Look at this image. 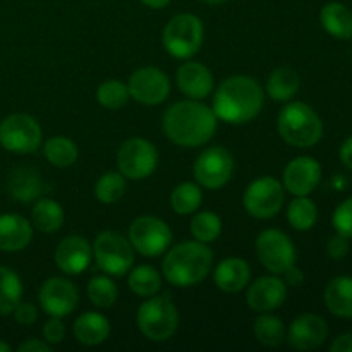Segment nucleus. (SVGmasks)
I'll use <instances>...</instances> for the list:
<instances>
[{
    "instance_id": "obj_1",
    "label": "nucleus",
    "mask_w": 352,
    "mask_h": 352,
    "mask_svg": "<svg viewBox=\"0 0 352 352\" xmlns=\"http://www.w3.org/2000/svg\"><path fill=\"white\" fill-rule=\"evenodd\" d=\"M162 126L172 143L182 148H196L213 138L217 131V116L213 109L189 98L168 107Z\"/></svg>"
},
{
    "instance_id": "obj_2",
    "label": "nucleus",
    "mask_w": 352,
    "mask_h": 352,
    "mask_svg": "<svg viewBox=\"0 0 352 352\" xmlns=\"http://www.w3.org/2000/svg\"><path fill=\"white\" fill-rule=\"evenodd\" d=\"M265 93L260 82L250 76H232L217 88L213 112L227 124H246L263 109Z\"/></svg>"
},
{
    "instance_id": "obj_3",
    "label": "nucleus",
    "mask_w": 352,
    "mask_h": 352,
    "mask_svg": "<svg viewBox=\"0 0 352 352\" xmlns=\"http://www.w3.org/2000/svg\"><path fill=\"white\" fill-rule=\"evenodd\" d=\"M212 265L213 253L205 243L186 241L165 254L162 261V274L168 284L175 287H191L210 274Z\"/></svg>"
},
{
    "instance_id": "obj_4",
    "label": "nucleus",
    "mask_w": 352,
    "mask_h": 352,
    "mask_svg": "<svg viewBox=\"0 0 352 352\" xmlns=\"http://www.w3.org/2000/svg\"><path fill=\"white\" fill-rule=\"evenodd\" d=\"M278 133L282 140L296 148H311L322 140L323 122L318 113L302 102H292L278 113Z\"/></svg>"
},
{
    "instance_id": "obj_5",
    "label": "nucleus",
    "mask_w": 352,
    "mask_h": 352,
    "mask_svg": "<svg viewBox=\"0 0 352 352\" xmlns=\"http://www.w3.org/2000/svg\"><path fill=\"white\" fill-rule=\"evenodd\" d=\"M203 23L195 14H177L165 26L162 43L168 55L174 58H191L203 45Z\"/></svg>"
},
{
    "instance_id": "obj_6",
    "label": "nucleus",
    "mask_w": 352,
    "mask_h": 352,
    "mask_svg": "<svg viewBox=\"0 0 352 352\" xmlns=\"http://www.w3.org/2000/svg\"><path fill=\"white\" fill-rule=\"evenodd\" d=\"M136 323L141 333L153 342H164L175 333L179 325V313L167 296H157L140 306Z\"/></svg>"
},
{
    "instance_id": "obj_7",
    "label": "nucleus",
    "mask_w": 352,
    "mask_h": 352,
    "mask_svg": "<svg viewBox=\"0 0 352 352\" xmlns=\"http://www.w3.org/2000/svg\"><path fill=\"white\" fill-rule=\"evenodd\" d=\"M93 256L107 275L122 277L133 268L134 248L122 234L105 230L93 244Z\"/></svg>"
},
{
    "instance_id": "obj_8",
    "label": "nucleus",
    "mask_w": 352,
    "mask_h": 352,
    "mask_svg": "<svg viewBox=\"0 0 352 352\" xmlns=\"http://www.w3.org/2000/svg\"><path fill=\"white\" fill-rule=\"evenodd\" d=\"M0 144L10 153L28 155L41 144V127L28 113H12L0 122Z\"/></svg>"
},
{
    "instance_id": "obj_9",
    "label": "nucleus",
    "mask_w": 352,
    "mask_h": 352,
    "mask_svg": "<svg viewBox=\"0 0 352 352\" xmlns=\"http://www.w3.org/2000/svg\"><path fill=\"white\" fill-rule=\"evenodd\" d=\"M129 243L143 256L157 258L172 244V230L157 217H138L129 227Z\"/></svg>"
},
{
    "instance_id": "obj_10",
    "label": "nucleus",
    "mask_w": 352,
    "mask_h": 352,
    "mask_svg": "<svg viewBox=\"0 0 352 352\" xmlns=\"http://www.w3.org/2000/svg\"><path fill=\"white\" fill-rule=\"evenodd\" d=\"M157 148L143 138H131L124 141L117 151V167L126 179L141 181L150 177L157 168Z\"/></svg>"
},
{
    "instance_id": "obj_11",
    "label": "nucleus",
    "mask_w": 352,
    "mask_h": 352,
    "mask_svg": "<svg viewBox=\"0 0 352 352\" xmlns=\"http://www.w3.org/2000/svg\"><path fill=\"white\" fill-rule=\"evenodd\" d=\"M243 203L253 219H274L284 206V184L274 177L256 179L248 186Z\"/></svg>"
},
{
    "instance_id": "obj_12",
    "label": "nucleus",
    "mask_w": 352,
    "mask_h": 352,
    "mask_svg": "<svg viewBox=\"0 0 352 352\" xmlns=\"http://www.w3.org/2000/svg\"><path fill=\"white\" fill-rule=\"evenodd\" d=\"M256 254L261 265L274 275H282L296 265V248L289 236L277 229L263 230L256 237Z\"/></svg>"
},
{
    "instance_id": "obj_13",
    "label": "nucleus",
    "mask_w": 352,
    "mask_h": 352,
    "mask_svg": "<svg viewBox=\"0 0 352 352\" xmlns=\"http://www.w3.org/2000/svg\"><path fill=\"white\" fill-rule=\"evenodd\" d=\"M195 177L206 189H220L234 174V158L226 148L212 146L203 151L195 162Z\"/></svg>"
},
{
    "instance_id": "obj_14",
    "label": "nucleus",
    "mask_w": 352,
    "mask_h": 352,
    "mask_svg": "<svg viewBox=\"0 0 352 352\" xmlns=\"http://www.w3.org/2000/svg\"><path fill=\"white\" fill-rule=\"evenodd\" d=\"M127 89L131 98L136 100L138 103L153 107L167 100L170 93V79L160 69L143 67L133 72Z\"/></svg>"
},
{
    "instance_id": "obj_15",
    "label": "nucleus",
    "mask_w": 352,
    "mask_h": 352,
    "mask_svg": "<svg viewBox=\"0 0 352 352\" xmlns=\"http://www.w3.org/2000/svg\"><path fill=\"white\" fill-rule=\"evenodd\" d=\"M40 308L48 316L64 318L69 316L79 302V292L71 280L60 277H52L43 282L38 292Z\"/></svg>"
},
{
    "instance_id": "obj_16",
    "label": "nucleus",
    "mask_w": 352,
    "mask_h": 352,
    "mask_svg": "<svg viewBox=\"0 0 352 352\" xmlns=\"http://www.w3.org/2000/svg\"><path fill=\"white\" fill-rule=\"evenodd\" d=\"M329 337V325L325 320L313 313L299 315L291 323L287 332V340L298 351H315L323 346Z\"/></svg>"
},
{
    "instance_id": "obj_17",
    "label": "nucleus",
    "mask_w": 352,
    "mask_h": 352,
    "mask_svg": "<svg viewBox=\"0 0 352 352\" xmlns=\"http://www.w3.org/2000/svg\"><path fill=\"white\" fill-rule=\"evenodd\" d=\"M284 188L294 196H308L322 181V167L311 157H298L285 167Z\"/></svg>"
},
{
    "instance_id": "obj_18",
    "label": "nucleus",
    "mask_w": 352,
    "mask_h": 352,
    "mask_svg": "<svg viewBox=\"0 0 352 352\" xmlns=\"http://www.w3.org/2000/svg\"><path fill=\"white\" fill-rule=\"evenodd\" d=\"M93 248L85 237L69 236L58 243L55 250V263L58 270L67 275H79L89 267Z\"/></svg>"
},
{
    "instance_id": "obj_19",
    "label": "nucleus",
    "mask_w": 352,
    "mask_h": 352,
    "mask_svg": "<svg viewBox=\"0 0 352 352\" xmlns=\"http://www.w3.org/2000/svg\"><path fill=\"white\" fill-rule=\"evenodd\" d=\"M287 298L285 282L278 277H261L248 289V305L256 313H268L280 308Z\"/></svg>"
},
{
    "instance_id": "obj_20",
    "label": "nucleus",
    "mask_w": 352,
    "mask_h": 352,
    "mask_svg": "<svg viewBox=\"0 0 352 352\" xmlns=\"http://www.w3.org/2000/svg\"><path fill=\"white\" fill-rule=\"evenodd\" d=\"M177 86L188 98H206L213 91V76L201 62H186L177 69Z\"/></svg>"
},
{
    "instance_id": "obj_21",
    "label": "nucleus",
    "mask_w": 352,
    "mask_h": 352,
    "mask_svg": "<svg viewBox=\"0 0 352 352\" xmlns=\"http://www.w3.org/2000/svg\"><path fill=\"white\" fill-rule=\"evenodd\" d=\"M33 227L24 217L16 213L0 215V251L14 253L30 246Z\"/></svg>"
},
{
    "instance_id": "obj_22",
    "label": "nucleus",
    "mask_w": 352,
    "mask_h": 352,
    "mask_svg": "<svg viewBox=\"0 0 352 352\" xmlns=\"http://www.w3.org/2000/svg\"><path fill=\"white\" fill-rule=\"evenodd\" d=\"M7 191L14 199L21 203H30L40 198L43 191V179L40 172L33 167H17L10 172L7 179Z\"/></svg>"
},
{
    "instance_id": "obj_23",
    "label": "nucleus",
    "mask_w": 352,
    "mask_h": 352,
    "mask_svg": "<svg viewBox=\"0 0 352 352\" xmlns=\"http://www.w3.org/2000/svg\"><path fill=\"white\" fill-rule=\"evenodd\" d=\"M213 278L220 291L236 294L250 284L251 268L248 261L241 260V258H227V260L220 261L219 267L215 268Z\"/></svg>"
},
{
    "instance_id": "obj_24",
    "label": "nucleus",
    "mask_w": 352,
    "mask_h": 352,
    "mask_svg": "<svg viewBox=\"0 0 352 352\" xmlns=\"http://www.w3.org/2000/svg\"><path fill=\"white\" fill-rule=\"evenodd\" d=\"M72 332H74L78 342L85 344V346H98L109 339L110 322L107 316L100 315V313H82L76 318Z\"/></svg>"
},
{
    "instance_id": "obj_25",
    "label": "nucleus",
    "mask_w": 352,
    "mask_h": 352,
    "mask_svg": "<svg viewBox=\"0 0 352 352\" xmlns=\"http://www.w3.org/2000/svg\"><path fill=\"white\" fill-rule=\"evenodd\" d=\"M323 30L337 40L352 38V10L340 2H329L320 12Z\"/></svg>"
},
{
    "instance_id": "obj_26",
    "label": "nucleus",
    "mask_w": 352,
    "mask_h": 352,
    "mask_svg": "<svg viewBox=\"0 0 352 352\" xmlns=\"http://www.w3.org/2000/svg\"><path fill=\"white\" fill-rule=\"evenodd\" d=\"M323 299L332 315L352 318V277H336L330 280Z\"/></svg>"
},
{
    "instance_id": "obj_27",
    "label": "nucleus",
    "mask_w": 352,
    "mask_h": 352,
    "mask_svg": "<svg viewBox=\"0 0 352 352\" xmlns=\"http://www.w3.org/2000/svg\"><path fill=\"white\" fill-rule=\"evenodd\" d=\"M31 220L40 232L54 234L64 226V210L54 199H38L31 212Z\"/></svg>"
},
{
    "instance_id": "obj_28",
    "label": "nucleus",
    "mask_w": 352,
    "mask_h": 352,
    "mask_svg": "<svg viewBox=\"0 0 352 352\" xmlns=\"http://www.w3.org/2000/svg\"><path fill=\"white\" fill-rule=\"evenodd\" d=\"M299 74L291 67H278L267 81V93L275 102H287L298 93Z\"/></svg>"
},
{
    "instance_id": "obj_29",
    "label": "nucleus",
    "mask_w": 352,
    "mask_h": 352,
    "mask_svg": "<svg viewBox=\"0 0 352 352\" xmlns=\"http://www.w3.org/2000/svg\"><path fill=\"white\" fill-rule=\"evenodd\" d=\"M23 298V284L12 268L0 265V316H7L14 311Z\"/></svg>"
},
{
    "instance_id": "obj_30",
    "label": "nucleus",
    "mask_w": 352,
    "mask_h": 352,
    "mask_svg": "<svg viewBox=\"0 0 352 352\" xmlns=\"http://www.w3.org/2000/svg\"><path fill=\"white\" fill-rule=\"evenodd\" d=\"M254 337L258 342L267 347H278L285 340V327L278 316L270 313H261L253 325Z\"/></svg>"
},
{
    "instance_id": "obj_31",
    "label": "nucleus",
    "mask_w": 352,
    "mask_h": 352,
    "mask_svg": "<svg viewBox=\"0 0 352 352\" xmlns=\"http://www.w3.org/2000/svg\"><path fill=\"white\" fill-rule=\"evenodd\" d=\"M129 289L140 298H151L157 294L162 287V277L153 267L141 265L131 270L129 278H127Z\"/></svg>"
},
{
    "instance_id": "obj_32",
    "label": "nucleus",
    "mask_w": 352,
    "mask_h": 352,
    "mask_svg": "<svg viewBox=\"0 0 352 352\" xmlns=\"http://www.w3.org/2000/svg\"><path fill=\"white\" fill-rule=\"evenodd\" d=\"M43 151L47 160L58 168L71 167V165L78 160L79 155L78 146H76L74 141L64 136H57L48 140L47 143H45Z\"/></svg>"
},
{
    "instance_id": "obj_33",
    "label": "nucleus",
    "mask_w": 352,
    "mask_h": 352,
    "mask_svg": "<svg viewBox=\"0 0 352 352\" xmlns=\"http://www.w3.org/2000/svg\"><path fill=\"white\" fill-rule=\"evenodd\" d=\"M203 199V192L199 184L195 182H182L172 191L170 205L172 210L179 215H191L199 208Z\"/></svg>"
},
{
    "instance_id": "obj_34",
    "label": "nucleus",
    "mask_w": 352,
    "mask_h": 352,
    "mask_svg": "<svg viewBox=\"0 0 352 352\" xmlns=\"http://www.w3.org/2000/svg\"><path fill=\"white\" fill-rule=\"evenodd\" d=\"M316 219H318V210L311 199L306 196H296V199H292L287 208V220L296 230L305 232L313 229Z\"/></svg>"
},
{
    "instance_id": "obj_35",
    "label": "nucleus",
    "mask_w": 352,
    "mask_h": 352,
    "mask_svg": "<svg viewBox=\"0 0 352 352\" xmlns=\"http://www.w3.org/2000/svg\"><path fill=\"white\" fill-rule=\"evenodd\" d=\"M126 192V177L120 172H107L95 186V196L103 205L119 201Z\"/></svg>"
},
{
    "instance_id": "obj_36",
    "label": "nucleus",
    "mask_w": 352,
    "mask_h": 352,
    "mask_svg": "<svg viewBox=\"0 0 352 352\" xmlns=\"http://www.w3.org/2000/svg\"><path fill=\"white\" fill-rule=\"evenodd\" d=\"M191 232L199 243H213L222 232V220L213 212H199L192 217Z\"/></svg>"
},
{
    "instance_id": "obj_37",
    "label": "nucleus",
    "mask_w": 352,
    "mask_h": 352,
    "mask_svg": "<svg viewBox=\"0 0 352 352\" xmlns=\"http://www.w3.org/2000/svg\"><path fill=\"white\" fill-rule=\"evenodd\" d=\"M117 285L109 277H93L88 284L89 302L96 308H110L117 301Z\"/></svg>"
},
{
    "instance_id": "obj_38",
    "label": "nucleus",
    "mask_w": 352,
    "mask_h": 352,
    "mask_svg": "<svg viewBox=\"0 0 352 352\" xmlns=\"http://www.w3.org/2000/svg\"><path fill=\"white\" fill-rule=\"evenodd\" d=\"M96 98H98V103L103 109H122L127 100H129V89L124 82L112 79V81H105L103 85H100L98 91H96Z\"/></svg>"
},
{
    "instance_id": "obj_39",
    "label": "nucleus",
    "mask_w": 352,
    "mask_h": 352,
    "mask_svg": "<svg viewBox=\"0 0 352 352\" xmlns=\"http://www.w3.org/2000/svg\"><path fill=\"white\" fill-rule=\"evenodd\" d=\"M332 223H333V229L337 230V234L351 239L352 237V196L337 206L332 217Z\"/></svg>"
},
{
    "instance_id": "obj_40",
    "label": "nucleus",
    "mask_w": 352,
    "mask_h": 352,
    "mask_svg": "<svg viewBox=\"0 0 352 352\" xmlns=\"http://www.w3.org/2000/svg\"><path fill=\"white\" fill-rule=\"evenodd\" d=\"M43 337L50 346L60 344L65 339V325L60 322V318L50 316V320L43 327Z\"/></svg>"
},
{
    "instance_id": "obj_41",
    "label": "nucleus",
    "mask_w": 352,
    "mask_h": 352,
    "mask_svg": "<svg viewBox=\"0 0 352 352\" xmlns=\"http://www.w3.org/2000/svg\"><path fill=\"white\" fill-rule=\"evenodd\" d=\"M14 318L21 325H33L38 320V308L31 302H19L12 311Z\"/></svg>"
},
{
    "instance_id": "obj_42",
    "label": "nucleus",
    "mask_w": 352,
    "mask_h": 352,
    "mask_svg": "<svg viewBox=\"0 0 352 352\" xmlns=\"http://www.w3.org/2000/svg\"><path fill=\"white\" fill-rule=\"evenodd\" d=\"M327 253L333 258V260H342L349 253V239L340 234L330 237L329 244H327Z\"/></svg>"
},
{
    "instance_id": "obj_43",
    "label": "nucleus",
    "mask_w": 352,
    "mask_h": 352,
    "mask_svg": "<svg viewBox=\"0 0 352 352\" xmlns=\"http://www.w3.org/2000/svg\"><path fill=\"white\" fill-rule=\"evenodd\" d=\"M17 351L19 352H48V351H52V346L48 342H41V340H38V339H30V340H26V342L21 344V346L17 347Z\"/></svg>"
},
{
    "instance_id": "obj_44",
    "label": "nucleus",
    "mask_w": 352,
    "mask_h": 352,
    "mask_svg": "<svg viewBox=\"0 0 352 352\" xmlns=\"http://www.w3.org/2000/svg\"><path fill=\"white\" fill-rule=\"evenodd\" d=\"M332 352H352V332L337 337L330 346Z\"/></svg>"
},
{
    "instance_id": "obj_45",
    "label": "nucleus",
    "mask_w": 352,
    "mask_h": 352,
    "mask_svg": "<svg viewBox=\"0 0 352 352\" xmlns=\"http://www.w3.org/2000/svg\"><path fill=\"white\" fill-rule=\"evenodd\" d=\"M282 275L285 277V282H287L289 285H292V287L302 285V282H305V274H302L296 265H292V267L289 268V270H285Z\"/></svg>"
},
{
    "instance_id": "obj_46",
    "label": "nucleus",
    "mask_w": 352,
    "mask_h": 352,
    "mask_svg": "<svg viewBox=\"0 0 352 352\" xmlns=\"http://www.w3.org/2000/svg\"><path fill=\"white\" fill-rule=\"evenodd\" d=\"M340 160H342V164L346 165L349 170H352V136L347 138V140L344 141L342 148H340Z\"/></svg>"
},
{
    "instance_id": "obj_47",
    "label": "nucleus",
    "mask_w": 352,
    "mask_h": 352,
    "mask_svg": "<svg viewBox=\"0 0 352 352\" xmlns=\"http://www.w3.org/2000/svg\"><path fill=\"white\" fill-rule=\"evenodd\" d=\"M141 2L144 6L151 7V9H164V7H167L170 3V0H141Z\"/></svg>"
},
{
    "instance_id": "obj_48",
    "label": "nucleus",
    "mask_w": 352,
    "mask_h": 352,
    "mask_svg": "<svg viewBox=\"0 0 352 352\" xmlns=\"http://www.w3.org/2000/svg\"><path fill=\"white\" fill-rule=\"evenodd\" d=\"M0 352H10V346L3 342V340H0Z\"/></svg>"
},
{
    "instance_id": "obj_49",
    "label": "nucleus",
    "mask_w": 352,
    "mask_h": 352,
    "mask_svg": "<svg viewBox=\"0 0 352 352\" xmlns=\"http://www.w3.org/2000/svg\"><path fill=\"white\" fill-rule=\"evenodd\" d=\"M201 2H205V3H210V6H219V3H223V2H227V0H201Z\"/></svg>"
}]
</instances>
